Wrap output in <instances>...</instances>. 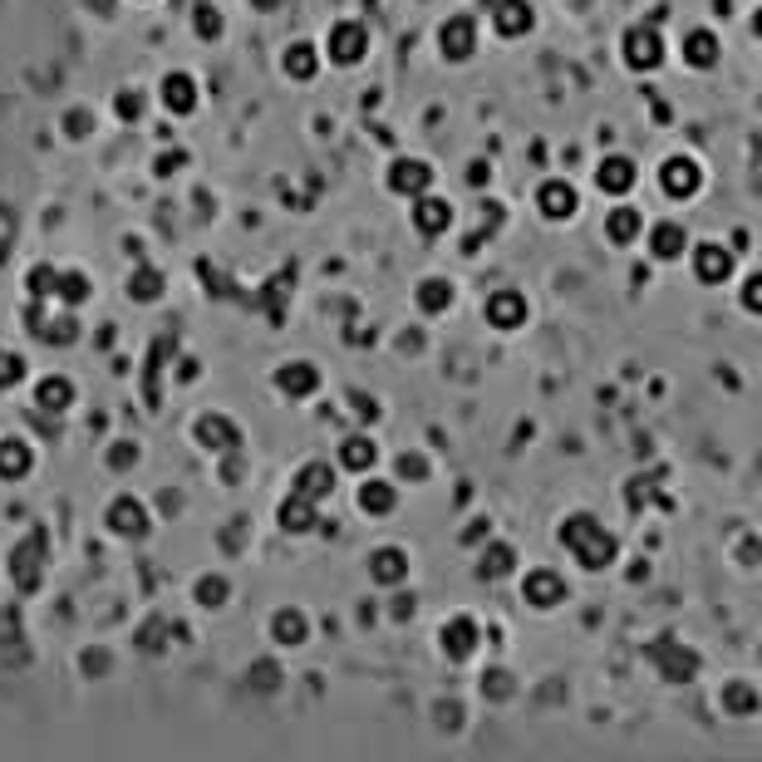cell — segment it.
<instances>
[{"label": "cell", "mask_w": 762, "mask_h": 762, "mask_svg": "<svg viewBox=\"0 0 762 762\" xmlns=\"http://www.w3.org/2000/svg\"><path fill=\"white\" fill-rule=\"evenodd\" d=\"M35 404H40L45 413H64L69 404H74V384H69V379H59V374L40 379V384H35Z\"/></svg>", "instance_id": "1"}, {"label": "cell", "mask_w": 762, "mask_h": 762, "mask_svg": "<svg viewBox=\"0 0 762 762\" xmlns=\"http://www.w3.org/2000/svg\"><path fill=\"white\" fill-rule=\"evenodd\" d=\"M109 522H114L123 536H138V531H143V507H138L133 497H114V507H109Z\"/></svg>", "instance_id": "2"}, {"label": "cell", "mask_w": 762, "mask_h": 762, "mask_svg": "<svg viewBox=\"0 0 762 762\" xmlns=\"http://www.w3.org/2000/svg\"><path fill=\"white\" fill-rule=\"evenodd\" d=\"M163 104H168L173 114H187V109H192V84H187V74H168V79H163Z\"/></svg>", "instance_id": "3"}, {"label": "cell", "mask_w": 762, "mask_h": 762, "mask_svg": "<svg viewBox=\"0 0 762 762\" xmlns=\"http://www.w3.org/2000/svg\"><path fill=\"white\" fill-rule=\"evenodd\" d=\"M89 128H94V114H89V109H69V114H64V133H69V138H89Z\"/></svg>", "instance_id": "4"}]
</instances>
